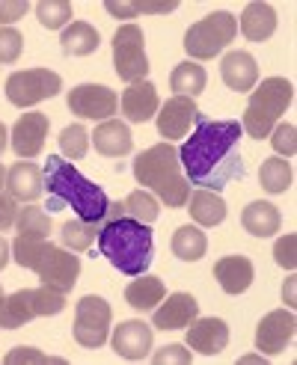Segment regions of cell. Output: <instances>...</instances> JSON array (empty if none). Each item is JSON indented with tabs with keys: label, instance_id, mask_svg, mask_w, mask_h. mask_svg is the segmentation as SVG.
Masks as SVG:
<instances>
[{
	"label": "cell",
	"instance_id": "obj_1",
	"mask_svg": "<svg viewBox=\"0 0 297 365\" xmlns=\"http://www.w3.org/2000/svg\"><path fill=\"white\" fill-rule=\"evenodd\" d=\"M241 131L238 122H211L206 116L196 119V131L178 149V163L188 185L220 193L235 178H244L241 160Z\"/></svg>",
	"mask_w": 297,
	"mask_h": 365
},
{
	"label": "cell",
	"instance_id": "obj_2",
	"mask_svg": "<svg viewBox=\"0 0 297 365\" xmlns=\"http://www.w3.org/2000/svg\"><path fill=\"white\" fill-rule=\"evenodd\" d=\"M45 190H48V211H63L71 208L78 220L86 223H107V208L110 199L107 193L84 178L71 163L60 155H48L45 160Z\"/></svg>",
	"mask_w": 297,
	"mask_h": 365
},
{
	"label": "cell",
	"instance_id": "obj_3",
	"mask_svg": "<svg viewBox=\"0 0 297 365\" xmlns=\"http://www.w3.org/2000/svg\"><path fill=\"white\" fill-rule=\"evenodd\" d=\"M99 252L125 277H143L152 267V229L134 217H116L99 229Z\"/></svg>",
	"mask_w": 297,
	"mask_h": 365
},
{
	"label": "cell",
	"instance_id": "obj_4",
	"mask_svg": "<svg viewBox=\"0 0 297 365\" xmlns=\"http://www.w3.org/2000/svg\"><path fill=\"white\" fill-rule=\"evenodd\" d=\"M134 178L137 185L148 187L166 208H184L191 196L188 178L181 175L178 149L173 143H158L134 158Z\"/></svg>",
	"mask_w": 297,
	"mask_h": 365
},
{
	"label": "cell",
	"instance_id": "obj_5",
	"mask_svg": "<svg viewBox=\"0 0 297 365\" xmlns=\"http://www.w3.org/2000/svg\"><path fill=\"white\" fill-rule=\"evenodd\" d=\"M291 101H294V86L286 78H265L253 89V96L247 101L241 131L253 140L268 137L273 131V125L280 122V116L291 107Z\"/></svg>",
	"mask_w": 297,
	"mask_h": 365
},
{
	"label": "cell",
	"instance_id": "obj_6",
	"mask_svg": "<svg viewBox=\"0 0 297 365\" xmlns=\"http://www.w3.org/2000/svg\"><path fill=\"white\" fill-rule=\"evenodd\" d=\"M66 309V297L63 291L42 285V288H24L15 291V294H4L0 300V327L4 330H18V327L30 324L33 318L42 315H60Z\"/></svg>",
	"mask_w": 297,
	"mask_h": 365
},
{
	"label": "cell",
	"instance_id": "obj_7",
	"mask_svg": "<svg viewBox=\"0 0 297 365\" xmlns=\"http://www.w3.org/2000/svg\"><path fill=\"white\" fill-rule=\"evenodd\" d=\"M238 36V18L229 12H211L184 33V51L193 60H211Z\"/></svg>",
	"mask_w": 297,
	"mask_h": 365
},
{
	"label": "cell",
	"instance_id": "obj_8",
	"mask_svg": "<svg viewBox=\"0 0 297 365\" xmlns=\"http://www.w3.org/2000/svg\"><path fill=\"white\" fill-rule=\"evenodd\" d=\"M114 68L128 83L146 81L148 57H146V36L137 24H122L114 33Z\"/></svg>",
	"mask_w": 297,
	"mask_h": 365
},
{
	"label": "cell",
	"instance_id": "obj_9",
	"mask_svg": "<svg viewBox=\"0 0 297 365\" xmlns=\"http://www.w3.org/2000/svg\"><path fill=\"white\" fill-rule=\"evenodd\" d=\"M63 89V78L57 71L48 68H27V71H15L6 81V98L15 107H33L45 98L60 96Z\"/></svg>",
	"mask_w": 297,
	"mask_h": 365
},
{
	"label": "cell",
	"instance_id": "obj_10",
	"mask_svg": "<svg viewBox=\"0 0 297 365\" xmlns=\"http://www.w3.org/2000/svg\"><path fill=\"white\" fill-rule=\"evenodd\" d=\"M110 303L104 297H84L74 309V341L81 348H101L110 336Z\"/></svg>",
	"mask_w": 297,
	"mask_h": 365
},
{
	"label": "cell",
	"instance_id": "obj_11",
	"mask_svg": "<svg viewBox=\"0 0 297 365\" xmlns=\"http://www.w3.org/2000/svg\"><path fill=\"white\" fill-rule=\"evenodd\" d=\"M33 270L39 273L42 285H51V288H57L66 294V291L74 288V282H78V277H81V259L71 255L69 250H63V247L45 244V250H42L39 262H36Z\"/></svg>",
	"mask_w": 297,
	"mask_h": 365
},
{
	"label": "cell",
	"instance_id": "obj_12",
	"mask_svg": "<svg viewBox=\"0 0 297 365\" xmlns=\"http://www.w3.org/2000/svg\"><path fill=\"white\" fill-rule=\"evenodd\" d=\"M119 107V98L110 86L104 83H81L69 93V110L81 119H114Z\"/></svg>",
	"mask_w": 297,
	"mask_h": 365
},
{
	"label": "cell",
	"instance_id": "obj_13",
	"mask_svg": "<svg viewBox=\"0 0 297 365\" xmlns=\"http://www.w3.org/2000/svg\"><path fill=\"white\" fill-rule=\"evenodd\" d=\"M199 116L202 113H199V107H196L193 98L176 96V98H170L166 104L158 107V116H155L158 119V134L163 137V143L178 140V137H188Z\"/></svg>",
	"mask_w": 297,
	"mask_h": 365
},
{
	"label": "cell",
	"instance_id": "obj_14",
	"mask_svg": "<svg viewBox=\"0 0 297 365\" xmlns=\"http://www.w3.org/2000/svg\"><path fill=\"white\" fill-rule=\"evenodd\" d=\"M294 333H297L294 315L286 312V309H273V312H268L256 327V348L268 356H276L291 344Z\"/></svg>",
	"mask_w": 297,
	"mask_h": 365
},
{
	"label": "cell",
	"instance_id": "obj_15",
	"mask_svg": "<svg viewBox=\"0 0 297 365\" xmlns=\"http://www.w3.org/2000/svg\"><path fill=\"white\" fill-rule=\"evenodd\" d=\"M152 327L143 324V321H122L114 336H110V344H114V351L128 359V362H140L148 356V351H152Z\"/></svg>",
	"mask_w": 297,
	"mask_h": 365
},
{
	"label": "cell",
	"instance_id": "obj_16",
	"mask_svg": "<svg viewBox=\"0 0 297 365\" xmlns=\"http://www.w3.org/2000/svg\"><path fill=\"white\" fill-rule=\"evenodd\" d=\"M229 344V327L223 318H193L188 324V348L202 354V356H214L220 351H226Z\"/></svg>",
	"mask_w": 297,
	"mask_h": 365
},
{
	"label": "cell",
	"instance_id": "obj_17",
	"mask_svg": "<svg viewBox=\"0 0 297 365\" xmlns=\"http://www.w3.org/2000/svg\"><path fill=\"white\" fill-rule=\"evenodd\" d=\"M193 318H199V303L188 291H176V294L166 297V303L161 300V306L152 315V327L155 330H181L188 327Z\"/></svg>",
	"mask_w": 297,
	"mask_h": 365
},
{
	"label": "cell",
	"instance_id": "obj_18",
	"mask_svg": "<svg viewBox=\"0 0 297 365\" xmlns=\"http://www.w3.org/2000/svg\"><path fill=\"white\" fill-rule=\"evenodd\" d=\"M48 137V116L45 113H24L12 128V149L18 158H36L45 149Z\"/></svg>",
	"mask_w": 297,
	"mask_h": 365
},
{
	"label": "cell",
	"instance_id": "obj_19",
	"mask_svg": "<svg viewBox=\"0 0 297 365\" xmlns=\"http://www.w3.org/2000/svg\"><path fill=\"white\" fill-rule=\"evenodd\" d=\"M119 107H122V116H125L128 122L143 125V122H148V119H155V116H158V107H161V101H158V86L148 83V81L131 83V86H128L125 93H122Z\"/></svg>",
	"mask_w": 297,
	"mask_h": 365
},
{
	"label": "cell",
	"instance_id": "obj_20",
	"mask_svg": "<svg viewBox=\"0 0 297 365\" xmlns=\"http://www.w3.org/2000/svg\"><path fill=\"white\" fill-rule=\"evenodd\" d=\"M6 190L15 202H36L45 193V173L36 163H15L6 170Z\"/></svg>",
	"mask_w": 297,
	"mask_h": 365
},
{
	"label": "cell",
	"instance_id": "obj_21",
	"mask_svg": "<svg viewBox=\"0 0 297 365\" xmlns=\"http://www.w3.org/2000/svg\"><path fill=\"white\" fill-rule=\"evenodd\" d=\"M220 78L229 89H235V93H247V89H253L256 81H258V66L253 60V53L229 51L220 63Z\"/></svg>",
	"mask_w": 297,
	"mask_h": 365
},
{
	"label": "cell",
	"instance_id": "obj_22",
	"mask_svg": "<svg viewBox=\"0 0 297 365\" xmlns=\"http://www.w3.org/2000/svg\"><path fill=\"white\" fill-rule=\"evenodd\" d=\"M214 279L220 282V288L226 294H244L256 279L253 262L247 255H226V259H220L214 264Z\"/></svg>",
	"mask_w": 297,
	"mask_h": 365
},
{
	"label": "cell",
	"instance_id": "obj_23",
	"mask_svg": "<svg viewBox=\"0 0 297 365\" xmlns=\"http://www.w3.org/2000/svg\"><path fill=\"white\" fill-rule=\"evenodd\" d=\"M96 149L104 155V158H125L128 152L134 149V137L128 131V125L119 122V119H107L96 128V134H89Z\"/></svg>",
	"mask_w": 297,
	"mask_h": 365
},
{
	"label": "cell",
	"instance_id": "obj_24",
	"mask_svg": "<svg viewBox=\"0 0 297 365\" xmlns=\"http://www.w3.org/2000/svg\"><path fill=\"white\" fill-rule=\"evenodd\" d=\"M276 30V12L271 4H247V9L241 12V33L247 36L250 42H268Z\"/></svg>",
	"mask_w": 297,
	"mask_h": 365
},
{
	"label": "cell",
	"instance_id": "obj_25",
	"mask_svg": "<svg viewBox=\"0 0 297 365\" xmlns=\"http://www.w3.org/2000/svg\"><path fill=\"white\" fill-rule=\"evenodd\" d=\"M184 205H188L196 226L211 229V226H220L223 220H226V202H223V196L214 193V190H202L199 187V190H193L188 196V202Z\"/></svg>",
	"mask_w": 297,
	"mask_h": 365
},
{
	"label": "cell",
	"instance_id": "obj_26",
	"mask_svg": "<svg viewBox=\"0 0 297 365\" xmlns=\"http://www.w3.org/2000/svg\"><path fill=\"white\" fill-rule=\"evenodd\" d=\"M280 223H283V217L271 202H250L244 214H241V226L250 235H256V238H271V235L280 232Z\"/></svg>",
	"mask_w": 297,
	"mask_h": 365
},
{
	"label": "cell",
	"instance_id": "obj_27",
	"mask_svg": "<svg viewBox=\"0 0 297 365\" xmlns=\"http://www.w3.org/2000/svg\"><path fill=\"white\" fill-rule=\"evenodd\" d=\"M60 45H63V53H69V57H89V53L99 51L101 36L86 21H71L60 36Z\"/></svg>",
	"mask_w": 297,
	"mask_h": 365
},
{
	"label": "cell",
	"instance_id": "obj_28",
	"mask_svg": "<svg viewBox=\"0 0 297 365\" xmlns=\"http://www.w3.org/2000/svg\"><path fill=\"white\" fill-rule=\"evenodd\" d=\"M208 250V238L199 226H178L173 235V255L181 262H199Z\"/></svg>",
	"mask_w": 297,
	"mask_h": 365
},
{
	"label": "cell",
	"instance_id": "obj_29",
	"mask_svg": "<svg viewBox=\"0 0 297 365\" xmlns=\"http://www.w3.org/2000/svg\"><path fill=\"white\" fill-rule=\"evenodd\" d=\"M206 83H208V75L206 68L196 66V63H178L170 75V86L176 89V96H188V98H196L199 93H206Z\"/></svg>",
	"mask_w": 297,
	"mask_h": 365
},
{
	"label": "cell",
	"instance_id": "obj_30",
	"mask_svg": "<svg viewBox=\"0 0 297 365\" xmlns=\"http://www.w3.org/2000/svg\"><path fill=\"white\" fill-rule=\"evenodd\" d=\"M163 282L158 277H143V279H134L131 285L125 288V300L128 306H134L137 312H148V309H155L161 300H163Z\"/></svg>",
	"mask_w": 297,
	"mask_h": 365
},
{
	"label": "cell",
	"instance_id": "obj_31",
	"mask_svg": "<svg viewBox=\"0 0 297 365\" xmlns=\"http://www.w3.org/2000/svg\"><path fill=\"white\" fill-rule=\"evenodd\" d=\"M294 181L291 163L286 158H268L258 170V185H262L268 193H286Z\"/></svg>",
	"mask_w": 297,
	"mask_h": 365
},
{
	"label": "cell",
	"instance_id": "obj_32",
	"mask_svg": "<svg viewBox=\"0 0 297 365\" xmlns=\"http://www.w3.org/2000/svg\"><path fill=\"white\" fill-rule=\"evenodd\" d=\"M101 223H86V220H69L60 229V241L63 247H69L71 252H84L92 247V241L99 238Z\"/></svg>",
	"mask_w": 297,
	"mask_h": 365
},
{
	"label": "cell",
	"instance_id": "obj_33",
	"mask_svg": "<svg viewBox=\"0 0 297 365\" xmlns=\"http://www.w3.org/2000/svg\"><path fill=\"white\" fill-rule=\"evenodd\" d=\"M15 229L21 238H36V241H45L48 232H51V217L36 208V205H27V208H18V220H15Z\"/></svg>",
	"mask_w": 297,
	"mask_h": 365
},
{
	"label": "cell",
	"instance_id": "obj_34",
	"mask_svg": "<svg viewBox=\"0 0 297 365\" xmlns=\"http://www.w3.org/2000/svg\"><path fill=\"white\" fill-rule=\"evenodd\" d=\"M36 18L48 30H66L71 21V4L69 0H42L36 4Z\"/></svg>",
	"mask_w": 297,
	"mask_h": 365
},
{
	"label": "cell",
	"instance_id": "obj_35",
	"mask_svg": "<svg viewBox=\"0 0 297 365\" xmlns=\"http://www.w3.org/2000/svg\"><path fill=\"white\" fill-rule=\"evenodd\" d=\"M125 214L128 217H134V220H140V223H155L158 217H161V208H158V199L152 196V193H146V190H134V193H128V199H125Z\"/></svg>",
	"mask_w": 297,
	"mask_h": 365
},
{
	"label": "cell",
	"instance_id": "obj_36",
	"mask_svg": "<svg viewBox=\"0 0 297 365\" xmlns=\"http://www.w3.org/2000/svg\"><path fill=\"white\" fill-rule=\"evenodd\" d=\"M89 149V131L84 125H69L60 131V152L69 160H81Z\"/></svg>",
	"mask_w": 297,
	"mask_h": 365
},
{
	"label": "cell",
	"instance_id": "obj_37",
	"mask_svg": "<svg viewBox=\"0 0 297 365\" xmlns=\"http://www.w3.org/2000/svg\"><path fill=\"white\" fill-rule=\"evenodd\" d=\"M268 137H271V145L276 149L280 158H294V152H297V128L291 122L273 125V131Z\"/></svg>",
	"mask_w": 297,
	"mask_h": 365
},
{
	"label": "cell",
	"instance_id": "obj_38",
	"mask_svg": "<svg viewBox=\"0 0 297 365\" xmlns=\"http://www.w3.org/2000/svg\"><path fill=\"white\" fill-rule=\"evenodd\" d=\"M45 250V241H36V238H18L12 241V255H15V262L21 264V267H36V262H39V255Z\"/></svg>",
	"mask_w": 297,
	"mask_h": 365
},
{
	"label": "cell",
	"instance_id": "obj_39",
	"mask_svg": "<svg viewBox=\"0 0 297 365\" xmlns=\"http://www.w3.org/2000/svg\"><path fill=\"white\" fill-rule=\"evenodd\" d=\"M24 51V39L15 27H0V66L15 63Z\"/></svg>",
	"mask_w": 297,
	"mask_h": 365
},
{
	"label": "cell",
	"instance_id": "obj_40",
	"mask_svg": "<svg viewBox=\"0 0 297 365\" xmlns=\"http://www.w3.org/2000/svg\"><path fill=\"white\" fill-rule=\"evenodd\" d=\"M273 259H276V264L286 267V270L297 267V235L294 232L283 235V238L273 244Z\"/></svg>",
	"mask_w": 297,
	"mask_h": 365
},
{
	"label": "cell",
	"instance_id": "obj_41",
	"mask_svg": "<svg viewBox=\"0 0 297 365\" xmlns=\"http://www.w3.org/2000/svg\"><path fill=\"white\" fill-rule=\"evenodd\" d=\"M4 362H6V365H21V362H54V365H63V359H57V356H45V354L33 351V348H15V351L6 354Z\"/></svg>",
	"mask_w": 297,
	"mask_h": 365
},
{
	"label": "cell",
	"instance_id": "obj_42",
	"mask_svg": "<svg viewBox=\"0 0 297 365\" xmlns=\"http://www.w3.org/2000/svg\"><path fill=\"white\" fill-rule=\"evenodd\" d=\"M30 4L27 0H0V24H15V21H21V18L27 15Z\"/></svg>",
	"mask_w": 297,
	"mask_h": 365
},
{
	"label": "cell",
	"instance_id": "obj_43",
	"mask_svg": "<svg viewBox=\"0 0 297 365\" xmlns=\"http://www.w3.org/2000/svg\"><path fill=\"white\" fill-rule=\"evenodd\" d=\"M191 351H184L181 344H166L163 351H158L155 356H152V362L155 365H170V362H178V365H191Z\"/></svg>",
	"mask_w": 297,
	"mask_h": 365
},
{
	"label": "cell",
	"instance_id": "obj_44",
	"mask_svg": "<svg viewBox=\"0 0 297 365\" xmlns=\"http://www.w3.org/2000/svg\"><path fill=\"white\" fill-rule=\"evenodd\" d=\"M15 220H18V202L9 193L0 190V232H6L9 226H15Z\"/></svg>",
	"mask_w": 297,
	"mask_h": 365
},
{
	"label": "cell",
	"instance_id": "obj_45",
	"mask_svg": "<svg viewBox=\"0 0 297 365\" xmlns=\"http://www.w3.org/2000/svg\"><path fill=\"white\" fill-rule=\"evenodd\" d=\"M294 285H297V277H288V279H286V285H283V300H286V306H288V309H294V306H297V300H294Z\"/></svg>",
	"mask_w": 297,
	"mask_h": 365
},
{
	"label": "cell",
	"instance_id": "obj_46",
	"mask_svg": "<svg viewBox=\"0 0 297 365\" xmlns=\"http://www.w3.org/2000/svg\"><path fill=\"white\" fill-rule=\"evenodd\" d=\"M9 252H12V244H6L4 238H0V270L9 264Z\"/></svg>",
	"mask_w": 297,
	"mask_h": 365
},
{
	"label": "cell",
	"instance_id": "obj_47",
	"mask_svg": "<svg viewBox=\"0 0 297 365\" xmlns=\"http://www.w3.org/2000/svg\"><path fill=\"white\" fill-rule=\"evenodd\" d=\"M6 140H9V131H6V125L0 122V155L6 152Z\"/></svg>",
	"mask_w": 297,
	"mask_h": 365
},
{
	"label": "cell",
	"instance_id": "obj_48",
	"mask_svg": "<svg viewBox=\"0 0 297 365\" xmlns=\"http://www.w3.org/2000/svg\"><path fill=\"white\" fill-rule=\"evenodd\" d=\"M6 187V170H4V163H0V190Z\"/></svg>",
	"mask_w": 297,
	"mask_h": 365
},
{
	"label": "cell",
	"instance_id": "obj_49",
	"mask_svg": "<svg viewBox=\"0 0 297 365\" xmlns=\"http://www.w3.org/2000/svg\"><path fill=\"white\" fill-rule=\"evenodd\" d=\"M0 300H4V288H0Z\"/></svg>",
	"mask_w": 297,
	"mask_h": 365
}]
</instances>
